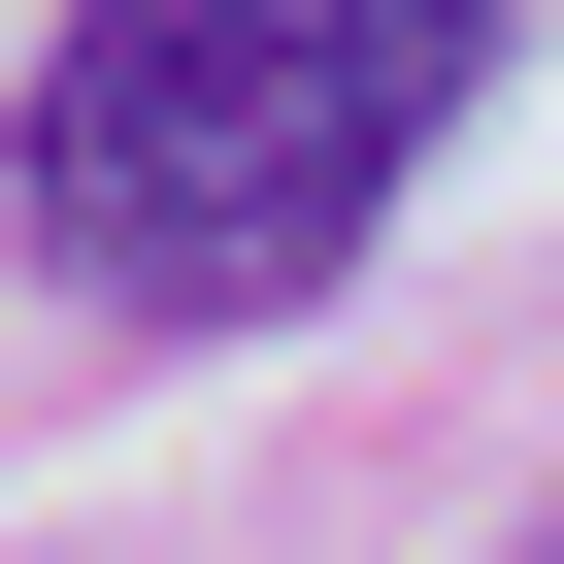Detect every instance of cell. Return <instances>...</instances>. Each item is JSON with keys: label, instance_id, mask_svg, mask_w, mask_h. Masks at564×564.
<instances>
[{"label": "cell", "instance_id": "1", "mask_svg": "<svg viewBox=\"0 0 564 564\" xmlns=\"http://www.w3.org/2000/svg\"><path fill=\"white\" fill-rule=\"evenodd\" d=\"M465 100H498V0H100L0 166H34V232L100 265V300L265 333V300H333V265L399 232V166Z\"/></svg>", "mask_w": 564, "mask_h": 564}, {"label": "cell", "instance_id": "2", "mask_svg": "<svg viewBox=\"0 0 564 564\" xmlns=\"http://www.w3.org/2000/svg\"><path fill=\"white\" fill-rule=\"evenodd\" d=\"M0 199H34V166H0Z\"/></svg>", "mask_w": 564, "mask_h": 564}]
</instances>
